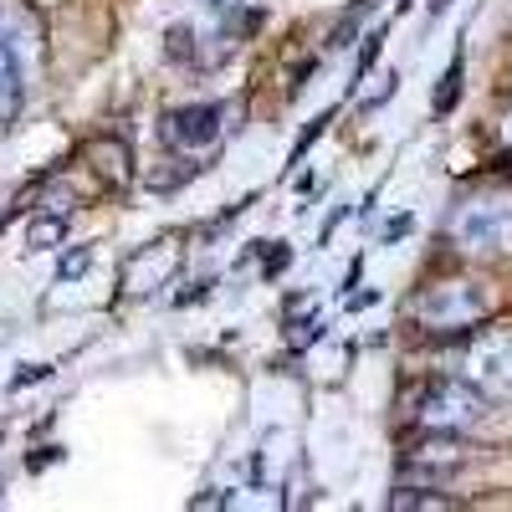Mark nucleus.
Masks as SVG:
<instances>
[{
	"instance_id": "nucleus-1",
	"label": "nucleus",
	"mask_w": 512,
	"mask_h": 512,
	"mask_svg": "<svg viewBox=\"0 0 512 512\" xmlns=\"http://www.w3.org/2000/svg\"><path fill=\"white\" fill-rule=\"evenodd\" d=\"M487 313H492L487 292L477 282H466V277L436 282V287H425L415 297V323L431 328V333H466V328H477Z\"/></svg>"
},
{
	"instance_id": "nucleus-2",
	"label": "nucleus",
	"mask_w": 512,
	"mask_h": 512,
	"mask_svg": "<svg viewBox=\"0 0 512 512\" xmlns=\"http://www.w3.org/2000/svg\"><path fill=\"white\" fill-rule=\"evenodd\" d=\"M451 241L477 256H512V195H477L456 205Z\"/></svg>"
},
{
	"instance_id": "nucleus-3",
	"label": "nucleus",
	"mask_w": 512,
	"mask_h": 512,
	"mask_svg": "<svg viewBox=\"0 0 512 512\" xmlns=\"http://www.w3.org/2000/svg\"><path fill=\"white\" fill-rule=\"evenodd\" d=\"M482 415H487V400H482V390L472 379H436L415 405V420L425 425V431H446V436L472 431Z\"/></svg>"
},
{
	"instance_id": "nucleus-4",
	"label": "nucleus",
	"mask_w": 512,
	"mask_h": 512,
	"mask_svg": "<svg viewBox=\"0 0 512 512\" xmlns=\"http://www.w3.org/2000/svg\"><path fill=\"white\" fill-rule=\"evenodd\" d=\"M461 379H472L477 390H502V384H512V333L492 328V333L472 338V349L461 359Z\"/></svg>"
},
{
	"instance_id": "nucleus-5",
	"label": "nucleus",
	"mask_w": 512,
	"mask_h": 512,
	"mask_svg": "<svg viewBox=\"0 0 512 512\" xmlns=\"http://www.w3.org/2000/svg\"><path fill=\"white\" fill-rule=\"evenodd\" d=\"M164 139L175 149H210L221 139V108L216 103H185L164 113Z\"/></svg>"
},
{
	"instance_id": "nucleus-6",
	"label": "nucleus",
	"mask_w": 512,
	"mask_h": 512,
	"mask_svg": "<svg viewBox=\"0 0 512 512\" xmlns=\"http://www.w3.org/2000/svg\"><path fill=\"white\" fill-rule=\"evenodd\" d=\"M169 267H175V246H169V241H154V246H144V251L128 256V267H123V287L144 297V292H154V287H164V282H169Z\"/></svg>"
},
{
	"instance_id": "nucleus-7",
	"label": "nucleus",
	"mask_w": 512,
	"mask_h": 512,
	"mask_svg": "<svg viewBox=\"0 0 512 512\" xmlns=\"http://www.w3.org/2000/svg\"><path fill=\"white\" fill-rule=\"evenodd\" d=\"M21 98H26V82H21V62L16 52L0 41V123H11L21 113Z\"/></svg>"
},
{
	"instance_id": "nucleus-8",
	"label": "nucleus",
	"mask_w": 512,
	"mask_h": 512,
	"mask_svg": "<svg viewBox=\"0 0 512 512\" xmlns=\"http://www.w3.org/2000/svg\"><path fill=\"white\" fill-rule=\"evenodd\" d=\"M67 241V216L57 210V216H47V210H41V216L26 226V251H57Z\"/></svg>"
},
{
	"instance_id": "nucleus-9",
	"label": "nucleus",
	"mask_w": 512,
	"mask_h": 512,
	"mask_svg": "<svg viewBox=\"0 0 512 512\" xmlns=\"http://www.w3.org/2000/svg\"><path fill=\"white\" fill-rule=\"evenodd\" d=\"M461 77H466V52L456 47L451 67L441 72V88H436V98H431V108H436V113H451V108H456V98H461Z\"/></svg>"
},
{
	"instance_id": "nucleus-10",
	"label": "nucleus",
	"mask_w": 512,
	"mask_h": 512,
	"mask_svg": "<svg viewBox=\"0 0 512 512\" xmlns=\"http://www.w3.org/2000/svg\"><path fill=\"white\" fill-rule=\"evenodd\" d=\"M88 267H93V246H72L62 262H57V277L62 282H77V277H88Z\"/></svg>"
},
{
	"instance_id": "nucleus-11",
	"label": "nucleus",
	"mask_w": 512,
	"mask_h": 512,
	"mask_svg": "<svg viewBox=\"0 0 512 512\" xmlns=\"http://www.w3.org/2000/svg\"><path fill=\"white\" fill-rule=\"evenodd\" d=\"M390 507H395V512H410V507H451V497H436V492H410V487H400V492H390Z\"/></svg>"
},
{
	"instance_id": "nucleus-12",
	"label": "nucleus",
	"mask_w": 512,
	"mask_h": 512,
	"mask_svg": "<svg viewBox=\"0 0 512 512\" xmlns=\"http://www.w3.org/2000/svg\"><path fill=\"white\" fill-rule=\"evenodd\" d=\"M384 36H390V26H379V31H369V36H364V52H359V72H354V77H364V72L374 67V57L384 52Z\"/></svg>"
},
{
	"instance_id": "nucleus-13",
	"label": "nucleus",
	"mask_w": 512,
	"mask_h": 512,
	"mask_svg": "<svg viewBox=\"0 0 512 512\" xmlns=\"http://www.w3.org/2000/svg\"><path fill=\"white\" fill-rule=\"evenodd\" d=\"M200 6L210 11V21H226V16H236V11H241V0H200Z\"/></svg>"
},
{
	"instance_id": "nucleus-14",
	"label": "nucleus",
	"mask_w": 512,
	"mask_h": 512,
	"mask_svg": "<svg viewBox=\"0 0 512 512\" xmlns=\"http://www.w3.org/2000/svg\"><path fill=\"white\" fill-rule=\"evenodd\" d=\"M52 369H41V364H26L21 374H16V390H21V384H36V379H47Z\"/></svg>"
},
{
	"instance_id": "nucleus-15",
	"label": "nucleus",
	"mask_w": 512,
	"mask_h": 512,
	"mask_svg": "<svg viewBox=\"0 0 512 512\" xmlns=\"http://www.w3.org/2000/svg\"><path fill=\"white\" fill-rule=\"evenodd\" d=\"M446 6H451V0H431V16H441Z\"/></svg>"
},
{
	"instance_id": "nucleus-16",
	"label": "nucleus",
	"mask_w": 512,
	"mask_h": 512,
	"mask_svg": "<svg viewBox=\"0 0 512 512\" xmlns=\"http://www.w3.org/2000/svg\"><path fill=\"white\" fill-rule=\"evenodd\" d=\"M502 139L512 144V113H507V123H502Z\"/></svg>"
}]
</instances>
